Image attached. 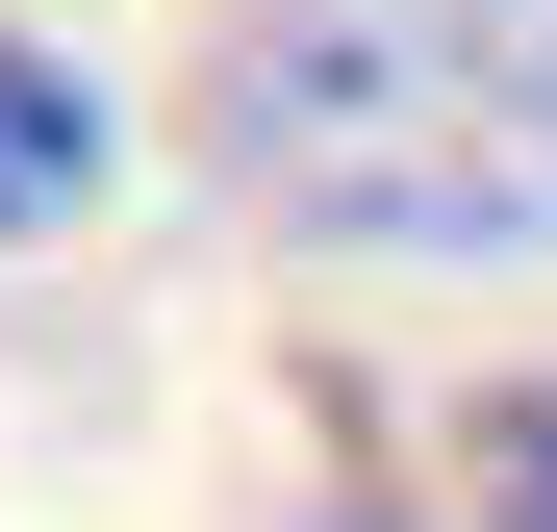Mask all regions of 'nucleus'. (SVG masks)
<instances>
[{"label": "nucleus", "instance_id": "obj_1", "mask_svg": "<svg viewBox=\"0 0 557 532\" xmlns=\"http://www.w3.org/2000/svg\"><path fill=\"white\" fill-rule=\"evenodd\" d=\"M203 177L305 253H557V0H228Z\"/></svg>", "mask_w": 557, "mask_h": 532}, {"label": "nucleus", "instance_id": "obj_2", "mask_svg": "<svg viewBox=\"0 0 557 532\" xmlns=\"http://www.w3.org/2000/svg\"><path fill=\"white\" fill-rule=\"evenodd\" d=\"M76 203H102V76H76V51H26V26H0V253H51Z\"/></svg>", "mask_w": 557, "mask_h": 532}, {"label": "nucleus", "instance_id": "obj_3", "mask_svg": "<svg viewBox=\"0 0 557 532\" xmlns=\"http://www.w3.org/2000/svg\"><path fill=\"white\" fill-rule=\"evenodd\" d=\"M456 482H482V532H557V381H507L482 431H456Z\"/></svg>", "mask_w": 557, "mask_h": 532}]
</instances>
